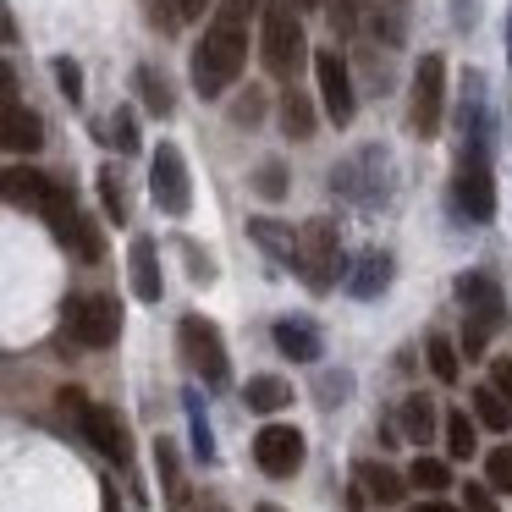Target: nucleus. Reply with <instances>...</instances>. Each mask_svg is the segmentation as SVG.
<instances>
[{
	"label": "nucleus",
	"mask_w": 512,
	"mask_h": 512,
	"mask_svg": "<svg viewBox=\"0 0 512 512\" xmlns=\"http://www.w3.org/2000/svg\"><path fill=\"white\" fill-rule=\"evenodd\" d=\"M248 12H254V0H221V12H215L204 45L193 50L188 72H193L199 100H221L237 83V72H243V61H248Z\"/></svg>",
	"instance_id": "obj_1"
},
{
	"label": "nucleus",
	"mask_w": 512,
	"mask_h": 512,
	"mask_svg": "<svg viewBox=\"0 0 512 512\" xmlns=\"http://www.w3.org/2000/svg\"><path fill=\"white\" fill-rule=\"evenodd\" d=\"M507 61H512V17H507Z\"/></svg>",
	"instance_id": "obj_42"
},
{
	"label": "nucleus",
	"mask_w": 512,
	"mask_h": 512,
	"mask_svg": "<svg viewBox=\"0 0 512 512\" xmlns=\"http://www.w3.org/2000/svg\"><path fill=\"white\" fill-rule=\"evenodd\" d=\"M413 512H457V507H446V501H424V507H413Z\"/></svg>",
	"instance_id": "obj_40"
},
{
	"label": "nucleus",
	"mask_w": 512,
	"mask_h": 512,
	"mask_svg": "<svg viewBox=\"0 0 512 512\" xmlns=\"http://www.w3.org/2000/svg\"><path fill=\"white\" fill-rule=\"evenodd\" d=\"M105 138H111L122 155H133V149H138V122H133V111H116L111 122H105Z\"/></svg>",
	"instance_id": "obj_31"
},
{
	"label": "nucleus",
	"mask_w": 512,
	"mask_h": 512,
	"mask_svg": "<svg viewBox=\"0 0 512 512\" xmlns=\"http://www.w3.org/2000/svg\"><path fill=\"white\" fill-rule=\"evenodd\" d=\"M430 369H435V380H446V386L457 380V347L446 342V336H430Z\"/></svg>",
	"instance_id": "obj_32"
},
{
	"label": "nucleus",
	"mask_w": 512,
	"mask_h": 512,
	"mask_svg": "<svg viewBox=\"0 0 512 512\" xmlns=\"http://www.w3.org/2000/svg\"><path fill=\"white\" fill-rule=\"evenodd\" d=\"M100 199H105V210H111L116 221H127V199H122V182H116V171H100Z\"/></svg>",
	"instance_id": "obj_35"
},
{
	"label": "nucleus",
	"mask_w": 512,
	"mask_h": 512,
	"mask_svg": "<svg viewBox=\"0 0 512 512\" xmlns=\"http://www.w3.org/2000/svg\"><path fill=\"white\" fill-rule=\"evenodd\" d=\"M61 408H67L72 419L83 424V435L94 441V452H100V457H111V463H127V430H122V419H116L111 408L89 402L78 386H67V391H61Z\"/></svg>",
	"instance_id": "obj_7"
},
{
	"label": "nucleus",
	"mask_w": 512,
	"mask_h": 512,
	"mask_svg": "<svg viewBox=\"0 0 512 512\" xmlns=\"http://www.w3.org/2000/svg\"><path fill=\"white\" fill-rule=\"evenodd\" d=\"M133 83H138V94H144L149 111H155V116H171V89H166V78H155V67H138Z\"/></svg>",
	"instance_id": "obj_28"
},
{
	"label": "nucleus",
	"mask_w": 512,
	"mask_h": 512,
	"mask_svg": "<svg viewBox=\"0 0 512 512\" xmlns=\"http://www.w3.org/2000/svg\"><path fill=\"white\" fill-rule=\"evenodd\" d=\"M490 386L512 402V358H496V364H490Z\"/></svg>",
	"instance_id": "obj_38"
},
{
	"label": "nucleus",
	"mask_w": 512,
	"mask_h": 512,
	"mask_svg": "<svg viewBox=\"0 0 512 512\" xmlns=\"http://www.w3.org/2000/svg\"><path fill=\"white\" fill-rule=\"evenodd\" d=\"M314 78H320V105H325V116H331L336 127H347V122H353V111H358L353 78H347V61L336 56V50H320V56H314Z\"/></svg>",
	"instance_id": "obj_14"
},
{
	"label": "nucleus",
	"mask_w": 512,
	"mask_h": 512,
	"mask_svg": "<svg viewBox=\"0 0 512 512\" xmlns=\"http://www.w3.org/2000/svg\"><path fill=\"white\" fill-rule=\"evenodd\" d=\"M243 402L254 413H276V408H287V402H292V386H287V380H276V375H254L243 386Z\"/></svg>",
	"instance_id": "obj_23"
},
{
	"label": "nucleus",
	"mask_w": 512,
	"mask_h": 512,
	"mask_svg": "<svg viewBox=\"0 0 512 512\" xmlns=\"http://www.w3.org/2000/svg\"><path fill=\"white\" fill-rule=\"evenodd\" d=\"M281 127H287L292 138H314V105L303 100V94H287V100H281Z\"/></svg>",
	"instance_id": "obj_27"
},
{
	"label": "nucleus",
	"mask_w": 512,
	"mask_h": 512,
	"mask_svg": "<svg viewBox=\"0 0 512 512\" xmlns=\"http://www.w3.org/2000/svg\"><path fill=\"white\" fill-rule=\"evenodd\" d=\"M67 325L83 347H111L116 331H122V309H116V298H105V292H89V298L67 303Z\"/></svg>",
	"instance_id": "obj_12"
},
{
	"label": "nucleus",
	"mask_w": 512,
	"mask_h": 512,
	"mask_svg": "<svg viewBox=\"0 0 512 512\" xmlns=\"http://www.w3.org/2000/svg\"><path fill=\"white\" fill-rule=\"evenodd\" d=\"M182 408H188V430H193V457L199 463H215V435H210V419H204V408H199V397H182Z\"/></svg>",
	"instance_id": "obj_26"
},
{
	"label": "nucleus",
	"mask_w": 512,
	"mask_h": 512,
	"mask_svg": "<svg viewBox=\"0 0 512 512\" xmlns=\"http://www.w3.org/2000/svg\"><path fill=\"white\" fill-rule=\"evenodd\" d=\"M463 512H496L490 485H463Z\"/></svg>",
	"instance_id": "obj_37"
},
{
	"label": "nucleus",
	"mask_w": 512,
	"mask_h": 512,
	"mask_svg": "<svg viewBox=\"0 0 512 512\" xmlns=\"http://www.w3.org/2000/svg\"><path fill=\"white\" fill-rule=\"evenodd\" d=\"M254 188L265 193V199H281V193H287V171H281L276 160H265V166H259V177H254Z\"/></svg>",
	"instance_id": "obj_34"
},
{
	"label": "nucleus",
	"mask_w": 512,
	"mask_h": 512,
	"mask_svg": "<svg viewBox=\"0 0 512 512\" xmlns=\"http://www.w3.org/2000/svg\"><path fill=\"white\" fill-rule=\"evenodd\" d=\"M430 430H435V402L430 397H408L402 402V435H408V441H430Z\"/></svg>",
	"instance_id": "obj_25"
},
{
	"label": "nucleus",
	"mask_w": 512,
	"mask_h": 512,
	"mask_svg": "<svg viewBox=\"0 0 512 512\" xmlns=\"http://www.w3.org/2000/svg\"><path fill=\"white\" fill-rule=\"evenodd\" d=\"M276 347L292 364H314V358H320V331L303 325V320H276Z\"/></svg>",
	"instance_id": "obj_18"
},
{
	"label": "nucleus",
	"mask_w": 512,
	"mask_h": 512,
	"mask_svg": "<svg viewBox=\"0 0 512 512\" xmlns=\"http://www.w3.org/2000/svg\"><path fill=\"white\" fill-rule=\"evenodd\" d=\"M446 452L452 457H474V419L463 408L446 413Z\"/></svg>",
	"instance_id": "obj_29"
},
{
	"label": "nucleus",
	"mask_w": 512,
	"mask_h": 512,
	"mask_svg": "<svg viewBox=\"0 0 512 512\" xmlns=\"http://www.w3.org/2000/svg\"><path fill=\"white\" fill-rule=\"evenodd\" d=\"M408 485H419V490H446V485H452V468H446L441 457H413Z\"/></svg>",
	"instance_id": "obj_30"
},
{
	"label": "nucleus",
	"mask_w": 512,
	"mask_h": 512,
	"mask_svg": "<svg viewBox=\"0 0 512 512\" xmlns=\"http://www.w3.org/2000/svg\"><path fill=\"white\" fill-rule=\"evenodd\" d=\"M292 6H298V12H320L325 0H292Z\"/></svg>",
	"instance_id": "obj_41"
},
{
	"label": "nucleus",
	"mask_w": 512,
	"mask_h": 512,
	"mask_svg": "<svg viewBox=\"0 0 512 512\" xmlns=\"http://www.w3.org/2000/svg\"><path fill=\"white\" fill-rule=\"evenodd\" d=\"M391 287V259L386 254H364L353 265V276H347V292H353V298H380V292Z\"/></svg>",
	"instance_id": "obj_19"
},
{
	"label": "nucleus",
	"mask_w": 512,
	"mask_h": 512,
	"mask_svg": "<svg viewBox=\"0 0 512 512\" xmlns=\"http://www.w3.org/2000/svg\"><path fill=\"white\" fill-rule=\"evenodd\" d=\"M336 270H342V237H336V221H309L298 232V276L309 292H331Z\"/></svg>",
	"instance_id": "obj_4"
},
{
	"label": "nucleus",
	"mask_w": 512,
	"mask_h": 512,
	"mask_svg": "<svg viewBox=\"0 0 512 512\" xmlns=\"http://www.w3.org/2000/svg\"><path fill=\"white\" fill-rule=\"evenodd\" d=\"M177 342H182V358H188V364L204 375V386H226V380H232L226 342H221V331H215L204 314H188V320L177 325Z\"/></svg>",
	"instance_id": "obj_6"
},
{
	"label": "nucleus",
	"mask_w": 512,
	"mask_h": 512,
	"mask_svg": "<svg viewBox=\"0 0 512 512\" xmlns=\"http://www.w3.org/2000/svg\"><path fill=\"white\" fill-rule=\"evenodd\" d=\"M50 193H56V182H50L45 171H34V166H12V171H6V199H12L17 210L45 215Z\"/></svg>",
	"instance_id": "obj_15"
},
{
	"label": "nucleus",
	"mask_w": 512,
	"mask_h": 512,
	"mask_svg": "<svg viewBox=\"0 0 512 512\" xmlns=\"http://www.w3.org/2000/svg\"><path fill=\"white\" fill-rule=\"evenodd\" d=\"M254 512H281V507H270V501H265V507H254Z\"/></svg>",
	"instance_id": "obj_43"
},
{
	"label": "nucleus",
	"mask_w": 512,
	"mask_h": 512,
	"mask_svg": "<svg viewBox=\"0 0 512 512\" xmlns=\"http://www.w3.org/2000/svg\"><path fill=\"white\" fill-rule=\"evenodd\" d=\"M39 144H45V127H39V116L23 111L17 100H6V149H17V155H34Z\"/></svg>",
	"instance_id": "obj_20"
},
{
	"label": "nucleus",
	"mask_w": 512,
	"mask_h": 512,
	"mask_svg": "<svg viewBox=\"0 0 512 512\" xmlns=\"http://www.w3.org/2000/svg\"><path fill=\"white\" fill-rule=\"evenodd\" d=\"M155 468H160V490H166L171 512L188 507V479H182V463H177V446L171 441H155Z\"/></svg>",
	"instance_id": "obj_22"
},
{
	"label": "nucleus",
	"mask_w": 512,
	"mask_h": 512,
	"mask_svg": "<svg viewBox=\"0 0 512 512\" xmlns=\"http://www.w3.org/2000/svg\"><path fill=\"white\" fill-rule=\"evenodd\" d=\"M45 221H50V232H56V243L61 248H72L78 259H100L105 254V243H100V232H94V221L78 210V199H72L67 188L56 182V193H50V204H45Z\"/></svg>",
	"instance_id": "obj_8"
},
{
	"label": "nucleus",
	"mask_w": 512,
	"mask_h": 512,
	"mask_svg": "<svg viewBox=\"0 0 512 512\" xmlns=\"http://www.w3.org/2000/svg\"><path fill=\"white\" fill-rule=\"evenodd\" d=\"M254 463L265 468L270 479H292L303 468V435L292 424H265L254 435Z\"/></svg>",
	"instance_id": "obj_13"
},
{
	"label": "nucleus",
	"mask_w": 512,
	"mask_h": 512,
	"mask_svg": "<svg viewBox=\"0 0 512 512\" xmlns=\"http://www.w3.org/2000/svg\"><path fill=\"white\" fill-rule=\"evenodd\" d=\"M56 83H61V94H67L72 105L83 100V67L78 61H67V56H56Z\"/></svg>",
	"instance_id": "obj_33"
},
{
	"label": "nucleus",
	"mask_w": 512,
	"mask_h": 512,
	"mask_svg": "<svg viewBox=\"0 0 512 512\" xmlns=\"http://www.w3.org/2000/svg\"><path fill=\"white\" fill-rule=\"evenodd\" d=\"M259 56H265L270 78H292L309 56V39H303V23L287 0H270L265 6V28H259Z\"/></svg>",
	"instance_id": "obj_3"
},
{
	"label": "nucleus",
	"mask_w": 512,
	"mask_h": 512,
	"mask_svg": "<svg viewBox=\"0 0 512 512\" xmlns=\"http://www.w3.org/2000/svg\"><path fill=\"white\" fill-rule=\"evenodd\" d=\"M457 298H463V309H468V320H463V353L479 358V353H485V342L501 331V320H507V303H501L496 281L479 276V270L457 276Z\"/></svg>",
	"instance_id": "obj_2"
},
{
	"label": "nucleus",
	"mask_w": 512,
	"mask_h": 512,
	"mask_svg": "<svg viewBox=\"0 0 512 512\" xmlns=\"http://www.w3.org/2000/svg\"><path fill=\"white\" fill-rule=\"evenodd\" d=\"M441 105H446V61L424 56L413 67V100H408V116H413V133L419 138L441 133Z\"/></svg>",
	"instance_id": "obj_9"
},
{
	"label": "nucleus",
	"mask_w": 512,
	"mask_h": 512,
	"mask_svg": "<svg viewBox=\"0 0 512 512\" xmlns=\"http://www.w3.org/2000/svg\"><path fill=\"white\" fill-rule=\"evenodd\" d=\"M474 419L485 424V430H496V435H501V430L512 424V402L501 397L496 386H479V391H474Z\"/></svg>",
	"instance_id": "obj_24"
},
{
	"label": "nucleus",
	"mask_w": 512,
	"mask_h": 512,
	"mask_svg": "<svg viewBox=\"0 0 512 512\" xmlns=\"http://www.w3.org/2000/svg\"><path fill=\"white\" fill-rule=\"evenodd\" d=\"M149 193L166 215H188L193 204V182H188V160H182L177 144H160L155 160H149Z\"/></svg>",
	"instance_id": "obj_10"
},
{
	"label": "nucleus",
	"mask_w": 512,
	"mask_h": 512,
	"mask_svg": "<svg viewBox=\"0 0 512 512\" xmlns=\"http://www.w3.org/2000/svg\"><path fill=\"white\" fill-rule=\"evenodd\" d=\"M204 6H210V0H177V12H182V23H188V17H204Z\"/></svg>",
	"instance_id": "obj_39"
},
{
	"label": "nucleus",
	"mask_w": 512,
	"mask_h": 512,
	"mask_svg": "<svg viewBox=\"0 0 512 512\" xmlns=\"http://www.w3.org/2000/svg\"><path fill=\"white\" fill-rule=\"evenodd\" d=\"M452 199L457 210L468 215L474 226H485L490 215H496V182H490V155H468L457 160V182H452Z\"/></svg>",
	"instance_id": "obj_11"
},
{
	"label": "nucleus",
	"mask_w": 512,
	"mask_h": 512,
	"mask_svg": "<svg viewBox=\"0 0 512 512\" xmlns=\"http://www.w3.org/2000/svg\"><path fill=\"white\" fill-rule=\"evenodd\" d=\"M485 474H490V485H496V490H512V446H501V452H490Z\"/></svg>",
	"instance_id": "obj_36"
},
{
	"label": "nucleus",
	"mask_w": 512,
	"mask_h": 512,
	"mask_svg": "<svg viewBox=\"0 0 512 512\" xmlns=\"http://www.w3.org/2000/svg\"><path fill=\"white\" fill-rule=\"evenodd\" d=\"M386 171H391V155L386 149H358V155H347L342 166L331 171V188L342 193V199H353V204H375V199H386Z\"/></svg>",
	"instance_id": "obj_5"
},
{
	"label": "nucleus",
	"mask_w": 512,
	"mask_h": 512,
	"mask_svg": "<svg viewBox=\"0 0 512 512\" xmlns=\"http://www.w3.org/2000/svg\"><path fill=\"white\" fill-rule=\"evenodd\" d=\"M133 292L144 303H160L166 281H160V259H155V243L149 237H133Z\"/></svg>",
	"instance_id": "obj_16"
},
{
	"label": "nucleus",
	"mask_w": 512,
	"mask_h": 512,
	"mask_svg": "<svg viewBox=\"0 0 512 512\" xmlns=\"http://www.w3.org/2000/svg\"><path fill=\"white\" fill-rule=\"evenodd\" d=\"M358 485H364L369 501H380V507H397L402 490H408V479H402L397 468H386V463H358Z\"/></svg>",
	"instance_id": "obj_17"
},
{
	"label": "nucleus",
	"mask_w": 512,
	"mask_h": 512,
	"mask_svg": "<svg viewBox=\"0 0 512 512\" xmlns=\"http://www.w3.org/2000/svg\"><path fill=\"white\" fill-rule=\"evenodd\" d=\"M248 237H254V243L276 259V265H298V237H292V226H281V221H248Z\"/></svg>",
	"instance_id": "obj_21"
}]
</instances>
